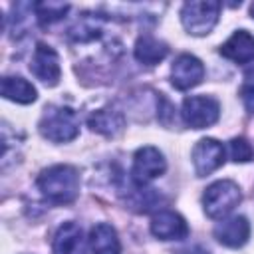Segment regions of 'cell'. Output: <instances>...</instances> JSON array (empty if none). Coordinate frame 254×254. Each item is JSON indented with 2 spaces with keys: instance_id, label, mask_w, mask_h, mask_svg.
I'll use <instances>...</instances> for the list:
<instances>
[{
  "instance_id": "cell-8",
  "label": "cell",
  "mask_w": 254,
  "mask_h": 254,
  "mask_svg": "<svg viewBox=\"0 0 254 254\" xmlns=\"http://www.w3.org/2000/svg\"><path fill=\"white\" fill-rule=\"evenodd\" d=\"M224 163V147L216 139H200L192 147V167L198 177H206Z\"/></svg>"
},
{
  "instance_id": "cell-18",
  "label": "cell",
  "mask_w": 254,
  "mask_h": 254,
  "mask_svg": "<svg viewBox=\"0 0 254 254\" xmlns=\"http://www.w3.org/2000/svg\"><path fill=\"white\" fill-rule=\"evenodd\" d=\"M69 10V4L62 2H38L34 4V14L42 26H50L58 20H62Z\"/></svg>"
},
{
  "instance_id": "cell-12",
  "label": "cell",
  "mask_w": 254,
  "mask_h": 254,
  "mask_svg": "<svg viewBox=\"0 0 254 254\" xmlns=\"http://www.w3.org/2000/svg\"><path fill=\"white\" fill-rule=\"evenodd\" d=\"M52 252L54 254H87L85 238H83L79 224H75L71 220L64 222L54 236Z\"/></svg>"
},
{
  "instance_id": "cell-14",
  "label": "cell",
  "mask_w": 254,
  "mask_h": 254,
  "mask_svg": "<svg viewBox=\"0 0 254 254\" xmlns=\"http://www.w3.org/2000/svg\"><path fill=\"white\" fill-rule=\"evenodd\" d=\"M89 246L93 254H119L121 242L111 224L99 222L89 230Z\"/></svg>"
},
{
  "instance_id": "cell-16",
  "label": "cell",
  "mask_w": 254,
  "mask_h": 254,
  "mask_svg": "<svg viewBox=\"0 0 254 254\" xmlns=\"http://www.w3.org/2000/svg\"><path fill=\"white\" fill-rule=\"evenodd\" d=\"M167 52H169L167 44L161 42V40H157V38H153V36H149V34L137 38L135 48H133L135 60L141 62V64H145V65H155L159 62H163L165 56H167Z\"/></svg>"
},
{
  "instance_id": "cell-19",
  "label": "cell",
  "mask_w": 254,
  "mask_h": 254,
  "mask_svg": "<svg viewBox=\"0 0 254 254\" xmlns=\"http://www.w3.org/2000/svg\"><path fill=\"white\" fill-rule=\"evenodd\" d=\"M230 157L236 163H246V161H250L254 157V151H252L250 143L244 137H234L230 141Z\"/></svg>"
},
{
  "instance_id": "cell-5",
  "label": "cell",
  "mask_w": 254,
  "mask_h": 254,
  "mask_svg": "<svg viewBox=\"0 0 254 254\" xmlns=\"http://www.w3.org/2000/svg\"><path fill=\"white\" fill-rule=\"evenodd\" d=\"M183 121L192 129H204L218 121L220 105L214 97L192 95L183 101Z\"/></svg>"
},
{
  "instance_id": "cell-10",
  "label": "cell",
  "mask_w": 254,
  "mask_h": 254,
  "mask_svg": "<svg viewBox=\"0 0 254 254\" xmlns=\"http://www.w3.org/2000/svg\"><path fill=\"white\" fill-rule=\"evenodd\" d=\"M151 232L159 240H181L189 234V226L181 214L161 210L151 218Z\"/></svg>"
},
{
  "instance_id": "cell-17",
  "label": "cell",
  "mask_w": 254,
  "mask_h": 254,
  "mask_svg": "<svg viewBox=\"0 0 254 254\" xmlns=\"http://www.w3.org/2000/svg\"><path fill=\"white\" fill-rule=\"evenodd\" d=\"M2 97L16 103H32L36 99V87L20 75H6L2 77Z\"/></svg>"
},
{
  "instance_id": "cell-23",
  "label": "cell",
  "mask_w": 254,
  "mask_h": 254,
  "mask_svg": "<svg viewBox=\"0 0 254 254\" xmlns=\"http://www.w3.org/2000/svg\"><path fill=\"white\" fill-rule=\"evenodd\" d=\"M252 67H254V64H252Z\"/></svg>"
},
{
  "instance_id": "cell-20",
  "label": "cell",
  "mask_w": 254,
  "mask_h": 254,
  "mask_svg": "<svg viewBox=\"0 0 254 254\" xmlns=\"http://www.w3.org/2000/svg\"><path fill=\"white\" fill-rule=\"evenodd\" d=\"M240 97H242L246 109H248L250 113H254V79H250V81H246V83L242 85Z\"/></svg>"
},
{
  "instance_id": "cell-6",
  "label": "cell",
  "mask_w": 254,
  "mask_h": 254,
  "mask_svg": "<svg viewBox=\"0 0 254 254\" xmlns=\"http://www.w3.org/2000/svg\"><path fill=\"white\" fill-rule=\"evenodd\" d=\"M167 169V161L163 153L151 145L137 149L133 157V167H131V179L135 185H147L153 179L161 177Z\"/></svg>"
},
{
  "instance_id": "cell-3",
  "label": "cell",
  "mask_w": 254,
  "mask_h": 254,
  "mask_svg": "<svg viewBox=\"0 0 254 254\" xmlns=\"http://www.w3.org/2000/svg\"><path fill=\"white\" fill-rule=\"evenodd\" d=\"M240 200H242V192L238 185L228 179L212 183L210 187H206L202 194V206L210 218H224L228 212L234 210V206H238Z\"/></svg>"
},
{
  "instance_id": "cell-9",
  "label": "cell",
  "mask_w": 254,
  "mask_h": 254,
  "mask_svg": "<svg viewBox=\"0 0 254 254\" xmlns=\"http://www.w3.org/2000/svg\"><path fill=\"white\" fill-rule=\"evenodd\" d=\"M204 77V65L198 58L190 54H181L171 67V83L177 89H190L198 85Z\"/></svg>"
},
{
  "instance_id": "cell-7",
  "label": "cell",
  "mask_w": 254,
  "mask_h": 254,
  "mask_svg": "<svg viewBox=\"0 0 254 254\" xmlns=\"http://www.w3.org/2000/svg\"><path fill=\"white\" fill-rule=\"evenodd\" d=\"M30 71L46 85H56L60 81L62 75V67H60V58L56 54L54 48L46 46V44H38L30 62Z\"/></svg>"
},
{
  "instance_id": "cell-2",
  "label": "cell",
  "mask_w": 254,
  "mask_h": 254,
  "mask_svg": "<svg viewBox=\"0 0 254 254\" xmlns=\"http://www.w3.org/2000/svg\"><path fill=\"white\" fill-rule=\"evenodd\" d=\"M40 133L54 143H65L77 137L79 133V117L73 109L64 105H50L44 109L40 119Z\"/></svg>"
},
{
  "instance_id": "cell-4",
  "label": "cell",
  "mask_w": 254,
  "mask_h": 254,
  "mask_svg": "<svg viewBox=\"0 0 254 254\" xmlns=\"http://www.w3.org/2000/svg\"><path fill=\"white\" fill-rule=\"evenodd\" d=\"M218 12H220V4L212 0L185 2L181 10V22L189 34L204 36L218 22Z\"/></svg>"
},
{
  "instance_id": "cell-15",
  "label": "cell",
  "mask_w": 254,
  "mask_h": 254,
  "mask_svg": "<svg viewBox=\"0 0 254 254\" xmlns=\"http://www.w3.org/2000/svg\"><path fill=\"white\" fill-rule=\"evenodd\" d=\"M87 125L91 127V131H97L105 137H115L117 133L123 131L125 119L117 109L105 107V109H97L87 117Z\"/></svg>"
},
{
  "instance_id": "cell-1",
  "label": "cell",
  "mask_w": 254,
  "mask_h": 254,
  "mask_svg": "<svg viewBox=\"0 0 254 254\" xmlns=\"http://www.w3.org/2000/svg\"><path fill=\"white\" fill-rule=\"evenodd\" d=\"M36 185L50 202L69 204L79 192V175L71 165H54L40 173Z\"/></svg>"
},
{
  "instance_id": "cell-11",
  "label": "cell",
  "mask_w": 254,
  "mask_h": 254,
  "mask_svg": "<svg viewBox=\"0 0 254 254\" xmlns=\"http://www.w3.org/2000/svg\"><path fill=\"white\" fill-rule=\"evenodd\" d=\"M248 236H250V224L244 216H230V218L220 220L214 226V238L228 248L244 246Z\"/></svg>"
},
{
  "instance_id": "cell-13",
  "label": "cell",
  "mask_w": 254,
  "mask_h": 254,
  "mask_svg": "<svg viewBox=\"0 0 254 254\" xmlns=\"http://www.w3.org/2000/svg\"><path fill=\"white\" fill-rule=\"evenodd\" d=\"M220 54L234 64H254V36H250L246 30L234 32L222 46Z\"/></svg>"
},
{
  "instance_id": "cell-22",
  "label": "cell",
  "mask_w": 254,
  "mask_h": 254,
  "mask_svg": "<svg viewBox=\"0 0 254 254\" xmlns=\"http://www.w3.org/2000/svg\"><path fill=\"white\" fill-rule=\"evenodd\" d=\"M250 16L254 18V4H250Z\"/></svg>"
},
{
  "instance_id": "cell-21",
  "label": "cell",
  "mask_w": 254,
  "mask_h": 254,
  "mask_svg": "<svg viewBox=\"0 0 254 254\" xmlns=\"http://www.w3.org/2000/svg\"><path fill=\"white\" fill-rule=\"evenodd\" d=\"M181 254H208V252H204V250L198 248V246H192V248H189V250H183Z\"/></svg>"
}]
</instances>
